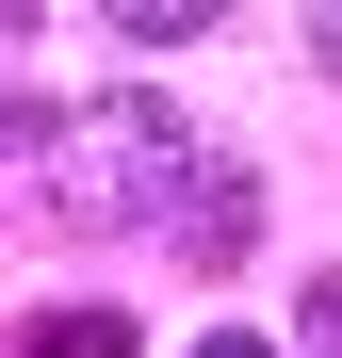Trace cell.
Segmentation results:
<instances>
[{"label": "cell", "instance_id": "6da1fadb", "mask_svg": "<svg viewBox=\"0 0 342 358\" xmlns=\"http://www.w3.org/2000/svg\"><path fill=\"white\" fill-rule=\"evenodd\" d=\"M212 147L180 131L163 98H49V147H33V196L66 212V228H147V212H180V179Z\"/></svg>", "mask_w": 342, "mask_h": 358}, {"label": "cell", "instance_id": "7a4b0ae2", "mask_svg": "<svg viewBox=\"0 0 342 358\" xmlns=\"http://www.w3.org/2000/svg\"><path fill=\"white\" fill-rule=\"evenodd\" d=\"M245 245H261V163H245V147H212V163L180 179V261H196V277H228Z\"/></svg>", "mask_w": 342, "mask_h": 358}, {"label": "cell", "instance_id": "3957f363", "mask_svg": "<svg viewBox=\"0 0 342 358\" xmlns=\"http://www.w3.org/2000/svg\"><path fill=\"white\" fill-rule=\"evenodd\" d=\"M212 17H228V0H114V33H131V49H196Z\"/></svg>", "mask_w": 342, "mask_h": 358}, {"label": "cell", "instance_id": "277c9868", "mask_svg": "<svg viewBox=\"0 0 342 358\" xmlns=\"http://www.w3.org/2000/svg\"><path fill=\"white\" fill-rule=\"evenodd\" d=\"M33 358H131V310H49Z\"/></svg>", "mask_w": 342, "mask_h": 358}, {"label": "cell", "instance_id": "5b68a950", "mask_svg": "<svg viewBox=\"0 0 342 358\" xmlns=\"http://www.w3.org/2000/svg\"><path fill=\"white\" fill-rule=\"evenodd\" d=\"M310 342H326V358H342V277H310Z\"/></svg>", "mask_w": 342, "mask_h": 358}, {"label": "cell", "instance_id": "8992f818", "mask_svg": "<svg viewBox=\"0 0 342 358\" xmlns=\"http://www.w3.org/2000/svg\"><path fill=\"white\" fill-rule=\"evenodd\" d=\"M310 66H326V82H342V0H326V17H310Z\"/></svg>", "mask_w": 342, "mask_h": 358}, {"label": "cell", "instance_id": "52a82bcc", "mask_svg": "<svg viewBox=\"0 0 342 358\" xmlns=\"http://www.w3.org/2000/svg\"><path fill=\"white\" fill-rule=\"evenodd\" d=\"M196 358H277V342H245V326H228V342H196Z\"/></svg>", "mask_w": 342, "mask_h": 358}]
</instances>
